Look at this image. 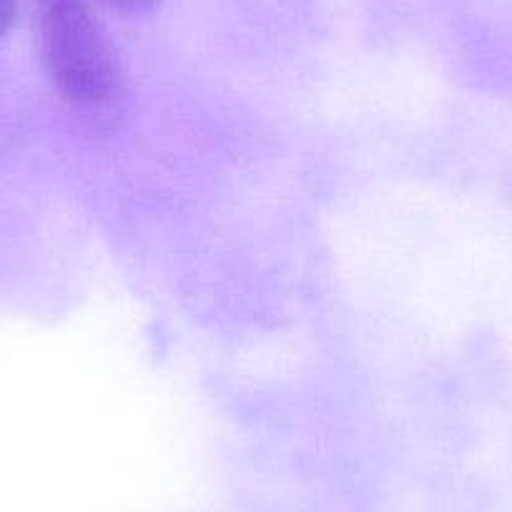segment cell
I'll list each match as a JSON object with an SVG mask.
<instances>
[{"instance_id": "3957f363", "label": "cell", "mask_w": 512, "mask_h": 512, "mask_svg": "<svg viewBox=\"0 0 512 512\" xmlns=\"http://www.w3.org/2000/svg\"><path fill=\"white\" fill-rule=\"evenodd\" d=\"M18 18V0H0V46L11 33L13 23Z\"/></svg>"}, {"instance_id": "6da1fadb", "label": "cell", "mask_w": 512, "mask_h": 512, "mask_svg": "<svg viewBox=\"0 0 512 512\" xmlns=\"http://www.w3.org/2000/svg\"><path fill=\"white\" fill-rule=\"evenodd\" d=\"M36 26L43 66L63 101L88 118L116 111L123 68L88 0H36Z\"/></svg>"}, {"instance_id": "7a4b0ae2", "label": "cell", "mask_w": 512, "mask_h": 512, "mask_svg": "<svg viewBox=\"0 0 512 512\" xmlns=\"http://www.w3.org/2000/svg\"><path fill=\"white\" fill-rule=\"evenodd\" d=\"M108 8H113L116 13H123V16H146V13L156 11V8L164 3V0H101Z\"/></svg>"}]
</instances>
